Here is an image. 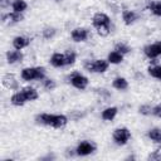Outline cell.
Returning a JSON list of instances; mask_svg holds the SVG:
<instances>
[{"label": "cell", "instance_id": "11", "mask_svg": "<svg viewBox=\"0 0 161 161\" xmlns=\"http://www.w3.org/2000/svg\"><path fill=\"white\" fill-rule=\"evenodd\" d=\"M30 44V39L29 38H25V36H15L13 39V47L18 50L28 47Z\"/></svg>", "mask_w": 161, "mask_h": 161}, {"label": "cell", "instance_id": "16", "mask_svg": "<svg viewBox=\"0 0 161 161\" xmlns=\"http://www.w3.org/2000/svg\"><path fill=\"white\" fill-rule=\"evenodd\" d=\"M10 101H11V103H13L14 106H23L25 102H28L26 98H25V96L23 94V92H18V93L13 94Z\"/></svg>", "mask_w": 161, "mask_h": 161}, {"label": "cell", "instance_id": "15", "mask_svg": "<svg viewBox=\"0 0 161 161\" xmlns=\"http://www.w3.org/2000/svg\"><path fill=\"white\" fill-rule=\"evenodd\" d=\"M23 20V15L21 13H10V14H6V15H3V21L4 23H19Z\"/></svg>", "mask_w": 161, "mask_h": 161}, {"label": "cell", "instance_id": "29", "mask_svg": "<svg viewBox=\"0 0 161 161\" xmlns=\"http://www.w3.org/2000/svg\"><path fill=\"white\" fill-rule=\"evenodd\" d=\"M111 31V26H101V28H97V33L98 35L101 36H107Z\"/></svg>", "mask_w": 161, "mask_h": 161}, {"label": "cell", "instance_id": "6", "mask_svg": "<svg viewBox=\"0 0 161 161\" xmlns=\"http://www.w3.org/2000/svg\"><path fill=\"white\" fill-rule=\"evenodd\" d=\"M94 148H96V146L92 142H89V141H82L77 146L75 153L79 155V156H87V155H91L94 151Z\"/></svg>", "mask_w": 161, "mask_h": 161}, {"label": "cell", "instance_id": "21", "mask_svg": "<svg viewBox=\"0 0 161 161\" xmlns=\"http://www.w3.org/2000/svg\"><path fill=\"white\" fill-rule=\"evenodd\" d=\"M147 8L152 11L153 15L161 16V1H151V3H148Z\"/></svg>", "mask_w": 161, "mask_h": 161}, {"label": "cell", "instance_id": "27", "mask_svg": "<svg viewBox=\"0 0 161 161\" xmlns=\"http://www.w3.org/2000/svg\"><path fill=\"white\" fill-rule=\"evenodd\" d=\"M55 35V29L54 28H45L44 30H43V36L45 38V39H50V38H53Z\"/></svg>", "mask_w": 161, "mask_h": 161}, {"label": "cell", "instance_id": "8", "mask_svg": "<svg viewBox=\"0 0 161 161\" xmlns=\"http://www.w3.org/2000/svg\"><path fill=\"white\" fill-rule=\"evenodd\" d=\"M143 53H145V55H146L147 58H150V59H153V58L161 55V42L145 47Z\"/></svg>", "mask_w": 161, "mask_h": 161}, {"label": "cell", "instance_id": "31", "mask_svg": "<svg viewBox=\"0 0 161 161\" xmlns=\"http://www.w3.org/2000/svg\"><path fill=\"white\" fill-rule=\"evenodd\" d=\"M43 84H44V88H47V89H53L54 87H55V83H54V80L53 79H49V78H47V79H44L43 80Z\"/></svg>", "mask_w": 161, "mask_h": 161}, {"label": "cell", "instance_id": "28", "mask_svg": "<svg viewBox=\"0 0 161 161\" xmlns=\"http://www.w3.org/2000/svg\"><path fill=\"white\" fill-rule=\"evenodd\" d=\"M138 111H140V113H141V114L148 116V114H151V113H152V107H151V106H148V104H145V106H141V107L138 108Z\"/></svg>", "mask_w": 161, "mask_h": 161}, {"label": "cell", "instance_id": "1", "mask_svg": "<svg viewBox=\"0 0 161 161\" xmlns=\"http://www.w3.org/2000/svg\"><path fill=\"white\" fill-rule=\"evenodd\" d=\"M36 121L39 123L54 127V128H60L67 125L68 118L64 114H49V113H42L36 116Z\"/></svg>", "mask_w": 161, "mask_h": 161}, {"label": "cell", "instance_id": "14", "mask_svg": "<svg viewBox=\"0 0 161 161\" xmlns=\"http://www.w3.org/2000/svg\"><path fill=\"white\" fill-rule=\"evenodd\" d=\"M50 64L53 67H63L65 65V58H64V54H60V53H54L50 58Z\"/></svg>", "mask_w": 161, "mask_h": 161}, {"label": "cell", "instance_id": "23", "mask_svg": "<svg viewBox=\"0 0 161 161\" xmlns=\"http://www.w3.org/2000/svg\"><path fill=\"white\" fill-rule=\"evenodd\" d=\"M148 137L157 143H161V130L160 128H152L148 131Z\"/></svg>", "mask_w": 161, "mask_h": 161}, {"label": "cell", "instance_id": "30", "mask_svg": "<svg viewBox=\"0 0 161 161\" xmlns=\"http://www.w3.org/2000/svg\"><path fill=\"white\" fill-rule=\"evenodd\" d=\"M148 158H151V160H161V146L157 147V148L148 156Z\"/></svg>", "mask_w": 161, "mask_h": 161}, {"label": "cell", "instance_id": "34", "mask_svg": "<svg viewBox=\"0 0 161 161\" xmlns=\"http://www.w3.org/2000/svg\"><path fill=\"white\" fill-rule=\"evenodd\" d=\"M55 1H62V0H55Z\"/></svg>", "mask_w": 161, "mask_h": 161}, {"label": "cell", "instance_id": "18", "mask_svg": "<svg viewBox=\"0 0 161 161\" xmlns=\"http://www.w3.org/2000/svg\"><path fill=\"white\" fill-rule=\"evenodd\" d=\"M108 63H112V64H118L123 60V54H121L119 52L114 50V52H111L108 54Z\"/></svg>", "mask_w": 161, "mask_h": 161}, {"label": "cell", "instance_id": "32", "mask_svg": "<svg viewBox=\"0 0 161 161\" xmlns=\"http://www.w3.org/2000/svg\"><path fill=\"white\" fill-rule=\"evenodd\" d=\"M152 113H153L156 117H160V118H161V103L152 108Z\"/></svg>", "mask_w": 161, "mask_h": 161}, {"label": "cell", "instance_id": "17", "mask_svg": "<svg viewBox=\"0 0 161 161\" xmlns=\"http://www.w3.org/2000/svg\"><path fill=\"white\" fill-rule=\"evenodd\" d=\"M117 114V108L116 107H108L102 112V118L104 121H112Z\"/></svg>", "mask_w": 161, "mask_h": 161}, {"label": "cell", "instance_id": "5", "mask_svg": "<svg viewBox=\"0 0 161 161\" xmlns=\"http://www.w3.org/2000/svg\"><path fill=\"white\" fill-rule=\"evenodd\" d=\"M69 80H70L72 86L78 88V89H84L88 86V79L84 75H82L80 73H78V72L72 73L70 77H69Z\"/></svg>", "mask_w": 161, "mask_h": 161}, {"label": "cell", "instance_id": "25", "mask_svg": "<svg viewBox=\"0 0 161 161\" xmlns=\"http://www.w3.org/2000/svg\"><path fill=\"white\" fill-rule=\"evenodd\" d=\"M148 73H150V75H152L153 78L161 79V67H158V65L150 67V68H148Z\"/></svg>", "mask_w": 161, "mask_h": 161}, {"label": "cell", "instance_id": "24", "mask_svg": "<svg viewBox=\"0 0 161 161\" xmlns=\"http://www.w3.org/2000/svg\"><path fill=\"white\" fill-rule=\"evenodd\" d=\"M64 58H65V65H70L75 62V53L73 50H68L64 54Z\"/></svg>", "mask_w": 161, "mask_h": 161}, {"label": "cell", "instance_id": "19", "mask_svg": "<svg viewBox=\"0 0 161 161\" xmlns=\"http://www.w3.org/2000/svg\"><path fill=\"white\" fill-rule=\"evenodd\" d=\"M21 92L25 96L26 101H34V99L38 98V92L34 88H31V87H25V88H23Z\"/></svg>", "mask_w": 161, "mask_h": 161}, {"label": "cell", "instance_id": "26", "mask_svg": "<svg viewBox=\"0 0 161 161\" xmlns=\"http://www.w3.org/2000/svg\"><path fill=\"white\" fill-rule=\"evenodd\" d=\"M116 50H117V52H119L121 54H127V53L131 50V48H130L128 45L123 44V43H118V44L116 45Z\"/></svg>", "mask_w": 161, "mask_h": 161}, {"label": "cell", "instance_id": "10", "mask_svg": "<svg viewBox=\"0 0 161 161\" xmlns=\"http://www.w3.org/2000/svg\"><path fill=\"white\" fill-rule=\"evenodd\" d=\"M3 84L8 89H18V87H19L18 80L15 79V77L13 74H5L3 77Z\"/></svg>", "mask_w": 161, "mask_h": 161}, {"label": "cell", "instance_id": "9", "mask_svg": "<svg viewBox=\"0 0 161 161\" xmlns=\"http://www.w3.org/2000/svg\"><path fill=\"white\" fill-rule=\"evenodd\" d=\"M70 35L74 42H84L89 38V31L84 28H75V29H73Z\"/></svg>", "mask_w": 161, "mask_h": 161}, {"label": "cell", "instance_id": "12", "mask_svg": "<svg viewBox=\"0 0 161 161\" xmlns=\"http://www.w3.org/2000/svg\"><path fill=\"white\" fill-rule=\"evenodd\" d=\"M6 59H8V63L10 64H14V63H18V62H21L23 60V53L20 50H11V52H8L6 53Z\"/></svg>", "mask_w": 161, "mask_h": 161}, {"label": "cell", "instance_id": "33", "mask_svg": "<svg viewBox=\"0 0 161 161\" xmlns=\"http://www.w3.org/2000/svg\"><path fill=\"white\" fill-rule=\"evenodd\" d=\"M10 4V0H0V6L4 9V8H8Z\"/></svg>", "mask_w": 161, "mask_h": 161}, {"label": "cell", "instance_id": "7", "mask_svg": "<svg viewBox=\"0 0 161 161\" xmlns=\"http://www.w3.org/2000/svg\"><path fill=\"white\" fill-rule=\"evenodd\" d=\"M92 23H93V26L97 29V28H101V26H111V20L109 18L103 14V13H97L94 14L93 19H92Z\"/></svg>", "mask_w": 161, "mask_h": 161}, {"label": "cell", "instance_id": "13", "mask_svg": "<svg viewBox=\"0 0 161 161\" xmlns=\"http://www.w3.org/2000/svg\"><path fill=\"white\" fill-rule=\"evenodd\" d=\"M122 19L126 25H131L137 20V14L132 10H123L122 11Z\"/></svg>", "mask_w": 161, "mask_h": 161}, {"label": "cell", "instance_id": "22", "mask_svg": "<svg viewBox=\"0 0 161 161\" xmlns=\"http://www.w3.org/2000/svg\"><path fill=\"white\" fill-rule=\"evenodd\" d=\"M11 6H13V10L15 13H23L26 9L28 4L24 0H14V3L11 4Z\"/></svg>", "mask_w": 161, "mask_h": 161}, {"label": "cell", "instance_id": "3", "mask_svg": "<svg viewBox=\"0 0 161 161\" xmlns=\"http://www.w3.org/2000/svg\"><path fill=\"white\" fill-rule=\"evenodd\" d=\"M84 68L88 72H93V73H103L107 70L108 68V60H103V59H96V60H87L84 63Z\"/></svg>", "mask_w": 161, "mask_h": 161}, {"label": "cell", "instance_id": "20", "mask_svg": "<svg viewBox=\"0 0 161 161\" xmlns=\"http://www.w3.org/2000/svg\"><path fill=\"white\" fill-rule=\"evenodd\" d=\"M113 87L116 88V89H119V91H123V89H126L127 87H128V83H127V80L125 79V78H122V77H117V78H114V80H113Z\"/></svg>", "mask_w": 161, "mask_h": 161}, {"label": "cell", "instance_id": "4", "mask_svg": "<svg viewBox=\"0 0 161 161\" xmlns=\"http://www.w3.org/2000/svg\"><path fill=\"white\" fill-rule=\"evenodd\" d=\"M130 138H131V132H130L127 128H125V127L117 128V130H114V132H113V140H114V142H116L117 145H119V146L126 145Z\"/></svg>", "mask_w": 161, "mask_h": 161}, {"label": "cell", "instance_id": "2", "mask_svg": "<svg viewBox=\"0 0 161 161\" xmlns=\"http://www.w3.org/2000/svg\"><path fill=\"white\" fill-rule=\"evenodd\" d=\"M45 74V69L43 67H31L24 68L21 70V78L24 80H34V79H43Z\"/></svg>", "mask_w": 161, "mask_h": 161}]
</instances>
